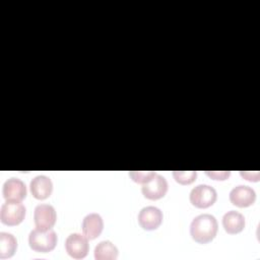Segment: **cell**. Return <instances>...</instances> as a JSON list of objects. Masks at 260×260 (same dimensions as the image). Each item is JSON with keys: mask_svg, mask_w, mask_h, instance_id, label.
Here are the masks:
<instances>
[{"mask_svg": "<svg viewBox=\"0 0 260 260\" xmlns=\"http://www.w3.org/2000/svg\"><path fill=\"white\" fill-rule=\"evenodd\" d=\"M218 230L216 218L208 213L195 216L190 224V235L192 239L199 244H207L211 242Z\"/></svg>", "mask_w": 260, "mask_h": 260, "instance_id": "1", "label": "cell"}, {"mask_svg": "<svg viewBox=\"0 0 260 260\" xmlns=\"http://www.w3.org/2000/svg\"><path fill=\"white\" fill-rule=\"evenodd\" d=\"M58 242V237L55 231L41 230L36 228L28 235L29 247L39 253H48L55 249Z\"/></svg>", "mask_w": 260, "mask_h": 260, "instance_id": "2", "label": "cell"}, {"mask_svg": "<svg viewBox=\"0 0 260 260\" xmlns=\"http://www.w3.org/2000/svg\"><path fill=\"white\" fill-rule=\"evenodd\" d=\"M25 206L19 201L7 200L1 205L0 220L3 224L13 226L22 222L25 217Z\"/></svg>", "mask_w": 260, "mask_h": 260, "instance_id": "3", "label": "cell"}, {"mask_svg": "<svg viewBox=\"0 0 260 260\" xmlns=\"http://www.w3.org/2000/svg\"><path fill=\"white\" fill-rule=\"evenodd\" d=\"M189 199L191 204L197 208H208L215 203L217 193L213 187L200 184L191 190Z\"/></svg>", "mask_w": 260, "mask_h": 260, "instance_id": "4", "label": "cell"}, {"mask_svg": "<svg viewBox=\"0 0 260 260\" xmlns=\"http://www.w3.org/2000/svg\"><path fill=\"white\" fill-rule=\"evenodd\" d=\"M168 181L161 175H153L146 183L141 187V192L143 196L149 200H158L168 192Z\"/></svg>", "mask_w": 260, "mask_h": 260, "instance_id": "5", "label": "cell"}, {"mask_svg": "<svg viewBox=\"0 0 260 260\" xmlns=\"http://www.w3.org/2000/svg\"><path fill=\"white\" fill-rule=\"evenodd\" d=\"M65 250L67 254L74 259H82L86 257L89 245L88 239L81 234H70L65 240Z\"/></svg>", "mask_w": 260, "mask_h": 260, "instance_id": "6", "label": "cell"}, {"mask_svg": "<svg viewBox=\"0 0 260 260\" xmlns=\"http://www.w3.org/2000/svg\"><path fill=\"white\" fill-rule=\"evenodd\" d=\"M57 220V213L51 204H39L34 210L35 225L41 230L52 229Z\"/></svg>", "mask_w": 260, "mask_h": 260, "instance_id": "7", "label": "cell"}, {"mask_svg": "<svg viewBox=\"0 0 260 260\" xmlns=\"http://www.w3.org/2000/svg\"><path fill=\"white\" fill-rule=\"evenodd\" d=\"M162 212L159 208L155 206L143 207L138 213V223L146 231L156 230L162 222Z\"/></svg>", "mask_w": 260, "mask_h": 260, "instance_id": "8", "label": "cell"}, {"mask_svg": "<svg viewBox=\"0 0 260 260\" xmlns=\"http://www.w3.org/2000/svg\"><path fill=\"white\" fill-rule=\"evenodd\" d=\"M255 200V190L246 185L236 186L230 192V201L232 202V204L241 208L253 205Z\"/></svg>", "mask_w": 260, "mask_h": 260, "instance_id": "9", "label": "cell"}, {"mask_svg": "<svg viewBox=\"0 0 260 260\" xmlns=\"http://www.w3.org/2000/svg\"><path fill=\"white\" fill-rule=\"evenodd\" d=\"M2 194L6 200L21 202L26 197L27 190L25 184L20 179L10 178L3 184Z\"/></svg>", "mask_w": 260, "mask_h": 260, "instance_id": "10", "label": "cell"}, {"mask_svg": "<svg viewBox=\"0 0 260 260\" xmlns=\"http://www.w3.org/2000/svg\"><path fill=\"white\" fill-rule=\"evenodd\" d=\"M29 189L31 195L36 199L44 200L51 196L53 192V183L49 177L45 175H39L30 181Z\"/></svg>", "mask_w": 260, "mask_h": 260, "instance_id": "11", "label": "cell"}, {"mask_svg": "<svg viewBox=\"0 0 260 260\" xmlns=\"http://www.w3.org/2000/svg\"><path fill=\"white\" fill-rule=\"evenodd\" d=\"M82 233L88 240L96 239L104 230L103 217L95 212L88 213L84 216L81 224Z\"/></svg>", "mask_w": 260, "mask_h": 260, "instance_id": "12", "label": "cell"}, {"mask_svg": "<svg viewBox=\"0 0 260 260\" xmlns=\"http://www.w3.org/2000/svg\"><path fill=\"white\" fill-rule=\"evenodd\" d=\"M246 221L244 215L236 210H230L222 216V226L230 235L241 233L245 228Z\"/></svg>", "mask_w": 260, "mask_h": 260, "instance_id": "13", "label": "cell"}, {"mask_svg": "<svg viewBox=\"0 0 260 260\" xmlns=\"http://www.w3.org/2000/svg\"><path fill=\"white\" fill-rule=\"evenodd\" d=\"M118 248L111 241H102L94 248L96 260H115L118 258Z\"/></svg>", "mask_w": 260, "mask_h": 260, "instance_id": "14", "label": "cell"}, {"mask_svg": "<svg viewBox=\"0 0 260 260\" xmlns=\"http://www.w3.org/2000/svg\"><path fill=\"white\" fill-rule=\"evenodd\" d=\"M17 248V241L15 237L6 232L0 233V258H10L14 255Z\"/></svg>", "mask_w": 260, "mask_h": 260, "instance_id": "15", "label": "cell"}, {"mask_svg": "<svg viewBox=\"0 0 260 260\" xmlns=\"http://www.w3.org/2000/svg\"><path fill=\"white\" fill-rule=\"evenodd\" d=\"M173 177L181 185H190L196 180L197 173L196 171H174Z\"/></svg>", "mask_w": 260, "mask_h": 260, "instance_id": "16", "label": "cell"}, {"mask_svg": "<svg viewBox=\"0 0 260 260\" xmlns=\"http://www.w3.org/2000/svg\"><path fill=\"white\" fill-rule=\"evenodd\" d=\"M155 174L156 173L153 171H131V172H129V177L135 183L143 185Z\"/></svg>", "mask_w": 260, "mask_h": 260, "instance_id": "17", "label": "cell"}, {"mask_svg": "<svg viewBox=\"0 0 260 260\" xmlns=\"http://www.w3.org/2000/svg\"><path fill=\"white\" fill-rule=\"evenodd\" d=\"M205 174L213 180H220V181L226 180L231 176L230 171H219V172L218 171H206Z\"/></svg>", "mask_w": 260, "mask_h": 260, "instance_id": "18", "label": "cell"}, {"mask_svg": "<svg viewBox=\"0 0 260 260\" xmlns=\"http://www.w3.org/2000/svg\"><path fill=\"white\" fill-rule=\"evenodd\" d=\"M241 176L248 180V181H251V182H258L259 181V178H260V175H259V172L255 171V172H246V171H242L241 173Z\"/></svg>", "mask_w": 260, "mask_h": 260, "instance_id": "19", "label": "cell"}]
</instances>
